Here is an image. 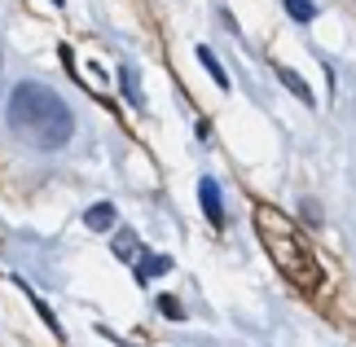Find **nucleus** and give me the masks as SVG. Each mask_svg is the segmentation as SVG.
<instances>
[{
    "label": "nucleus",
    "instance_id": "13",
    "mask_svg": "<svg viewBox=\"0 0 356 347\" xmlns=\"http://www.w3.org/2000/svg\"><path fill=\"white\" fill-rule=\"evenodd\" d=\"M0 66H5V53H0Z\"/></svg>",
    "mask_w": 356,
    "mask_h": 347
},
{
    "label": "nucleus",
    "instance_id": "6",
    "mask_svg": "<svg viewBox=\"0 0 356 347\" xmlns=\"http://www.w3.org/2000/svg\"><path fill=\"white\" fill-rule=\"evenodd\" d=\"M198 62H202V66H207V71H211V79H216V88H229V75H225V66L216 62V53H211L207 45H198Z\"/></svg>",
    "mask_w": 356,
    "mask_h": 347
},
{
    "label": "nucleus",
    "instance_id": "4",
    "mask_svg": "<svg viewBox=\"0 0 356 347\" xmlns=\"http://www.w3.org/2000/svg\"><path fill=\"white\" fill-rule=\"evenodd\" d=\"M163 273H172V259L168 255H149V251H141V259H136V282H149V277H163Z\"/></svg>",
    "mask_w": 356,
    "mask_h": 347
},
{
    "label": "nucleus",
    "instance_id": "2",
    "mask_svg": "<svg viewBox=\"0 0 356 347\" xmlns=\"http://www.w3.org/2000/svg\"><path fill=\"white\" fill-rule=\"evenodd\" d=\"M255 233H259V242L268 246L273 264L282 268V277H286L291 286H299V290H317V286L325 282L317 255L308 251V242L299 238L295 225H291L282 211H273V207L259 202V207H255Z\"/></svg>",
    "mask_w": 356,
    "mask_h": 347
},
{
    "label": "nucleus",
    "instance_id": "9",
    "mask_svg": "<svg viewBox=\"0 0 356 347\" xmlns=\"http://www.w3.org/2000/svg\"><path fill=\"white\" fill-rule=\"evenodd\" d=\"M115 255L123 264H136V233H128V229L119 233V238H115Z\"/></svg>",
    "mask_w": 356,
    "mask_h": 347
},
{
    "label": "nucleus",
    "instance_id": "12",
    "mask_svg": "<svg viewBox=\"0 0 356 347\" xmlns=\"http://www.w3.org/2000/svg\"><path fill=\"white\" fill-rule=\"evenodd\" d=\"M299 211H304V220H308V225H321V207L312 202V198H304V207H299Z\"/></svg>",
    "mask_w": 356,
    "mask_h": 347
},
{
    "label": "nucleus",
    "instance_id": "11",
    "mask_svg": "<svg viewBox=\"0 0 356 347\" xmlns=\"http://www.w3.org/2000/svg\"><path fill=\"white\" fill-rule=\"evenodd\" d=\"M119 79H123V92H128V102H132V106H141V88H136L132 71H119Z\"/></svg>",
    "mask_w": 356,
    "mask_h": 347
},
{
    "label": "nucleus",
    "instance_id": "7",
    "mask_svg": "<svg viewBox=\"0 0 356 347\" xmlns=\"http://www.w3.org/2000/svg\"><path fill=\"white\" fill-rule=\"evenodd\" d=\"M277 75H282V84H286V88H291V92L299 97V102H304V106H312V88H308V84H304V79H299L295 71H286V66H282V71H277Z\"/></svg>",
    "mask_w": 356,
    "mask_h": 347
},
{
    "label": "nucleus",
    "instance_id": "10",
    "mask_svg": "<svg viewBox=\"0 0 356 347\" xmlns=\"http://www.w3.org/2000/svg\"><path fill=\"white\" fill-rule=\"evenodd\" d=\"M159 312L168 316V321H181V316H185V308H181V303H176L172 295H159Z\"/></svg>",
    "mask_w": 356,
    "mask_h": 347
},
{
    "label": "nucleus",
    "instance_id": "1",
    "mask_svg": "<svg viewBox=\"0 0 356 347\" xmlns=\"http://www.w3.org/2000/svg\"><path fill=\"white\" fill-rule=\"evenodd\" d=\"M5 119H9V132L22 136V141L35 145V150H62L75 136L71 106L49 84H40V79H22V84L9 92Z\"/></svg>",
    "mask_w": 356,
    "mask_h": 347
},
{
    "label": "nucleus",
    "instance_id": "8",
    "mask_svg": "<svg viewBox=\"0 0 356 347\" xmlns=\"http://www.w3.org/2000/svg\"><path fill=\"white\" fill-rule=\"evenodd\" d=\"M286 5V13H291L295 22H312L317 18V5H312V0H282Z\"/></svg>",
    "mask_w": 356,
    "mask_h": 347
},
{
    "label": "nucleus",
    "instance_id": "5",
    "mask_svg": "<svg viewBox=\"0 0 356 347\" xmlns=\"http://www.w3.org/2000/svg\"><path fill=\"white\" fill-rule=\"evenodd\" d=\"M115 216H119V211H115L111 202H92L88 216H84V225H88L92 233H106V229H115Z\"/></svg>",
    "mask_w": 356,
    "mask_h": 347
},
{
    "label": "nucleus",
    "instance_id": "3",
    "mask_svg": "<svg viewBox=\"0 0 356 347\" xmlns=\"http://www.w3.org/2000/svg\"><path fill=\"white\" fill-rule=\"evenodd\" d=\"M198 202H202V211H207V220L216 229L225 225V202H220V180H211V176H202L198 180Z\"/></svg>",
    "mask_w": 356,
    "mask_h": 347
}]
</instances>
